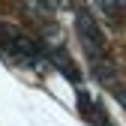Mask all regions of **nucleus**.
I'll use <instances>...</instances> for the list:
<instances>
[{
    "instance_id": "nucleus-1",
    "label": "nucleus",
    "mask_w": 126,
    "mask_h": 126,
    "mask_svg": "<svg viewBox=\"0 0 126 126\" xmlns=\"http://www.w3.org/2000/svg\"><path fill=\"white\" fill-rule=\"evenodd\" d=\"M102 3L108 6V12H117V9H120V6L126 3V0H102Z\"/></svg>"
}]
</instances>
